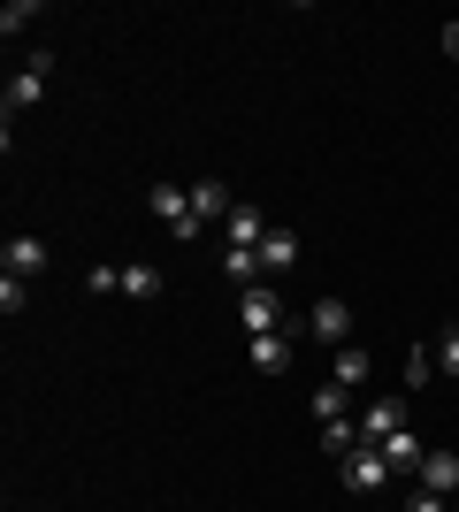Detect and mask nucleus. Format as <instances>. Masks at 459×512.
Wrapping results in <instances>:
<instances>
[{
	"mask_svg": "<svg viewBox=\"0 0 459 512\" xmlns=\"http://www.w3.org/2000/svg\"><path fill=\"white\" fill-rule=\"evenodd\" d=\"M146 207L161 214V230H169L176 245H199V214H192V192H184V184H153Z\"/></svg>",
	"mask_w": 459,
	"mask_h": 512,
	"instance_id": "nucleus-1",
	"label": "nucleus"
},
{
	"mask_svg": "<svg viewBox=\"0 0 459 512\" xmlns=\"http://www.w3.org/2000/svg\"><path fill=\"white\" fill-rule=\"evenodd\" d=\"M337 474H345V490L352 497H375V490H391V459H383V444H360L337 459Z\"/></svg>",
	"mask_w": 459,
	"mask_h": 512,
	"instance_id": "nucleus-2",
	"label": "nucleus"
},
{
	"mask_svg": "<svg viewBox=\"0 0 459 512\" xmlns=\"http://www.w3.org/2000/svg\"><path fill=\"white\" fill-rule=\"evenodd\" d=\"M46 77H54V54H31V62H23L16 77H8V92H0V107H8V123H16L23 107H31V100L46 92Z\"/></svg>",
	"mask_w": 459,
	"mask_h": 512,
	"instance_id": "nucleus-3",
	"label": "nucleus"
},
{
	"mask_svg": "<svg viewBox=\"0 0 459 512\" xmlns=\"http://www.w3.org/2000/svg\"><path fill=\"white\" fill-rule=\"evenodd\" d=\"M306 337L314 344H352V306L345 299H314L306 306Z\"/></svg>",
	"mask_w": 459,
	"mask_h": 512,
	"instance_id": "nucleus-4",
	"label": "nucleus"
},
{
	"mask_svg": "<svg viewBox=\"0 0 459 512\" xmlns=\"http://www.w3.org/2000/svg\"><path fill=\"white\" fill-rule=\"evenodd\" d=\"M238 314H245V329H253V337L284 329V306H276V291H261V283H253V291H238Z\"/></svg>",
	"mask_w": 459,
	"mask_h": 512,
	"instance_id": "nucleus-5",
	"label": "nucleus"
},
{
	"mask_svg": "<svg viewBox=\"0 0 459 512\" xmlns=\"http://www.w3.org/2000/svg\"><path fill=\"white\" fill-rule=\"evenodd\" d=\"M398 428H406V398H375V406L360 413V444H383Z\"/></svg>",
	"mask_w": 459,
	"mask_h": 512,
	"instance_id": "nucleus-6",
	"label": "nucleus"
},
{
	"mask_svg": "<svg viewBox=\"0 0 459 512\" xmlns=\"http://www.w3.org/2000/svg\"><path fill=\"white\" fill-rule=\"evenodd\" d=\"M0 268H8V276H39L46 268V237H8V245H0Z\"/></svg>",
	"mask_w": 459,
	"mask_h": 512,
	"instance_id": "nucleus-7",
	"label": "nucleus"
},
{
	"mask_svg": "<svg viewBox=\"0 0 459 512\" xmlns=\"http://www.w3.org/2000/svg\"><path fill=\"white\" fill-rule=\"evenodd\" d=\"M184 192H192V214H199V222H215V214L230 222V184H222V176H199V184H184Z\"/></svg>",
	"mask_w": 459,
	"mask_h": 512,
	"instance_id": "nucleus-8",
	"label": "nucleus"
},
{
	"mask_svg": "<svg viewBox=\"0 0 459 512\" xmlns=\"http://www.w3.org/2000/svg\"><path fill=\"white\" fill-rule=\"evenodd\" d=\"M383 459H391V474H421V459H429V444H421L414 428H398V436H383Z\"/></svg>",
	"mask_w": 459,
	"mask_h": 512,
	"instance_id": "nucleus-9",
	"label": "nucleus"
},
{
	"mask_svg": "<svg viewBox=\"0 0 459 512\" xmlns=\"http://www.w3.org/2000/svg\"><path fill=\"white\" fill-rule=\"evenodd\" d=\"M421 490L459 497V451H429V459H421Z\"/></svg>",
	"mask_w": 459,
	"mask_h": 512,
	"instance_id": "nucleus-10",
	"label": "nucleus"
},
{
	"mask_svg": "<svg viewBox=\"0 0 459 512\" xmlns=\"http://www.w3.org/2000/svg\"><path fill=\"white\" fill-rule=\"evenodd\" d=\"M261 237H268L261 207H230V222H222V245H253V253H261Z\"/></svg>",
	"mask_w": 459,
	"mask_h": 512,
	"instance_id": "nucleus-11",
	"label": "nucleus"
},
{
	"mask_svg": "<svg viewBox=\"0 0 459 512\" xmlns=\"http://www.w3.org/2000/svg\"><path fill=\"white\" fill-rule=\"evenodd\" d=\"M245 352H253V367H261V375H284V367H291V337H284V329H268V337H253Z\"/></svg>",
	"mask_w": 459,
	"mask_h": 512,
	"instance_id": "nucleus-12",
	"label": "nucleus"
},
{
	"mask_svg": "<svg viewBox=\"0 0 459 512\" xmlns=\"http://www.w3.org/2000/svg\"><path fill=\"white\" fill-rule=\"evenodd\" d=\"M222 276L238 283V291H253V283H261V253H253V245H222Z\"/></svg>",
	"mask_w": 459,
	"mask_h": 512,
	"instance_id": "nucleus-13",
	"label": "nucleus"
},
{
	"mask_svg": "<svg viewBox=\"0 0 459 512\" xmlns=\"http://www.w3.org/2000/svg\"><path fill=\"white\" fill-rule=\"evenodd\" d=\"M368 375H375V360H368V352H360V344H337V383H345V390H360Z\"/></svg>",
	"mask_w": 459,
	"mask_h": 512,
	"instance_id": "nucleus-14",
	"label": "nucleus"
},
{
	"mask_svg": "<svg viewBox=\"0 0 459 512\" xmlns=\"http://www.w3.org/2000/svg\"><path fill=\"white\" fill-rule=\"evenodd\" d=\"M299 260V230H268L261 237V268H291Z\"/></svg>",
	"mask_w": 459,
	"mask_h": 512,
	"instance_id": "nucleus-15",
	"label": "nucleus"
},
{
	"mask_svg": "<svg viewBox=\"0 0 459 512\" xmlns=\"http://www.w3.org/2000/svg\"><path fill=\"white\" fill-rule=\"evenodd\" d=\"M123 299H161V268H146V260L123 268Z\"/></svg>",
	"mask_w": 459,
	"mask_h": 512,
	"instance_id": "nucleus-16",
	"label": "nucleus"
},
{
	"mask_svg": "<svg viewBox=\"0 0 459 512\" xmlns=\"http://www.w3.org/2000/svg\"><path fill=\"white\" fill-rule=\"evenodd\" d=\"M322 451H337V459L360 451V421H322Z\"/></svg>",
	"mask_w": 459,
	"mask_h": 512,
	"instance_id": "nucleus-17",
	"label": "nucleus"
},
{
	"mask_svg": "<svg viewBox=\"0 0 459 512\" xmlns=\"http://www.w3.org/2000/svg\"><path fill=\"white\" fill-rule=\"evenodd\" d=\"M31 16H39V0H8V8H0V39H16V31H31Z\"/></svg>",
	"mask_w": 459,
	"mask_h": 512,
	"instance_id": "nucleus-18",
	"label": "nucleus"
},
{
	"mask_svg": "<svg viewBox=\"0 0 459 512\" xmlns=\"http://www.w3.org/2000/svg\"><path fill=\"white\" fill-rule=\"evenodd\" d=\"M314 421H345V383H322V390H314Z\"/></svg>",
	"mask_w": 459,
	"mask_h": 512,
	"instance_id": "nucleus-19",
	"label": "nucleus"
},
{
	"mask_svg": "<svg viewBox=\"0 0 459 512\" xmlns=\"http://www.w3.org/2000/svg\"><path fill=\"white\" fill-rule=\"evenodd\" d=\"M437 367H444V383H459V329L437 337Z\"/></svg>",
	"mask_w": 459,
	"mask_h": 512,
	"instance_id": "nucleus-20",
	"label": "nucleus"
},
{
	"mask_svg": "<svg viewBox=\"0 0 459 512\" xmlns=\"http://www.w3.org/2000/svg\"><path fill=\"white\" fill-rule=\"evenodd\" d=\"M429 375H437V352H429V344H414V352H406V383H429Z\"/></svg>",
	"mask_w": 459,
	"mask_h": 512,
	"instance_id": "nucleus-21",
	"label": "nucleus"
},
{
	"mask_svg": "<svg viewBox=\"0 0 459 512\" xmlns=\"http://www.w3.org/2000/svg\"><path fill=\"white\" fill-rule=\"evenodd\" d=\"M406 512H452V497H437V490H414V497H406Z\"/></svg>",
	"mask_w": 459,
	"mask_h": 512,
	"instance_id": "nucleus-22",
	"label": "nucleus"
},
{
	"mask_svg": "<svg viewBox=\"0 0 459 512\" xmlns=\"http://www.w3.org/2000/svg\"><path fill=\"white\" fill-rule=\"evenodd\" d=\"M444 54H452V62H459V23H444Z\"/></svg>",
	"mask_w": 459,
	"mask_h": 512,
	"instance_id": "nucleus-23",
	"label": "nucleus"
},
{
	"mask_svg": "<svg viewBox=\"0 0 459 512\" xmlns=\"http://www.w3.org/2000/svg\"><path fill=\"white\" fill-rule=\"evenodd\" d=\"M452 512H459V497H452Z\"/></svg>",
	"mask_w": 459,
	"mask_h": 512,
	"instance_id": "nucleus-24",
	"label": "nucleus"
}]
</instances>
